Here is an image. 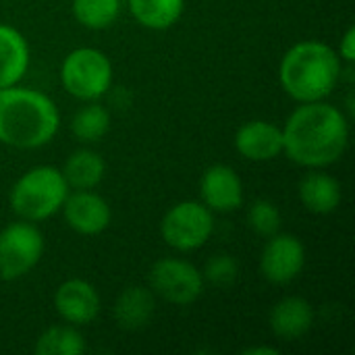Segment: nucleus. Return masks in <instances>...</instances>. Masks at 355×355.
Masks as SVG:
<instances>
[{
  "label": "nucleus",
  "instance_id": "nucleus-9",
  "mask_svg": "<svg viewBox=\"0 0 355 355\" xmlns=\"http://www.w3.org/2000/svg\"><path fill=\"white\" fill-rule=\"evenodd\" d=\"M306 266V248L300 237L289 233H275L266 237L260 254V272L272 285L293 283Z\"/></svg>",
  "mask_w": 355,
  "mask_h": 355
},
{
  "label": "nucleus",
  "instance_id": "nucleus-26",
  "mask_svg": "<svg viewBox=\"0 0 355 355\" xmlns=\"http://www.w3.org/2000/svg\"><path fill=\"white\" fill-rule=\"evenodd\" d=\"M243 354L245 355H277L279 354V349L277 347H272V345H268V347H248V349H243Z\"/></svg>",
  "mask_w": 355,
  "mask_h": 355
},
{
  "label": "nucleus",
  "instance_id": "nucleus-3",
  "mask_svg": "<svg viewBox=\"0 0 355 355\" xmlns=\"http://www.w3.org/2000/svg\"><path fill=\"white\" fill-rule=\"evenodd\" d=\"M343 60L337 50L318 40L293 44L281 58L279 83L295 102L327 100L343 77Z\"/></svg>",
  "mask_w": 355,
  "mask_h": 355
},
{
  "label": "nucleus",
  "instance_id": "nucleus-14",
  "mask_svg": "<svg viewBox=\"0 0 355 355\" xmlns=\"http://www.w3.org/2000/svg\"><path fill=\"white\" fill-rule=\"evenodd\" d=\"M314 308L306 297L287 295L279 300L268 316L270 331L281 341H297L314 327Z\"/></svg>",
  "mask_w": 355,
  "mask_h": 355
},
{
  "label": "nucleus",
  "instance_id": "nucleus-4",
  "mask_svg": "<svg viewBox=\"0 0 355 355\" xmlns=\"http://www.w3.org/2000/svg\"><path fill=\"white\" fill-rule=\"evenodd\" d=\"M69 191L71 189L60 168L42 164L29 168L15 181L8 193V202L21 220L42 223L60 212Z\"/></svg>",
  "mask_w": 355,
  "mask_h": 355
},
{
  "label": "nucleus",
  "instance_id": "nucleus-5",
  "mask_svg": "<svg viewBox=\"0 0 355 355\" xmlns=\"http://www.w3.org/2000/svg\"><path fill=\"white\" fill-rule=\"evenodd\" d=\"M112 62L98 48H75L60 64V83L64 92L81 102H94L108 94L112 85Z\"/></svg>",
  "mask_w": 355,
  "mask_h": 355
},
{
  "label": "nucleus",
  "instance_id": "nucleus-22",
  "mask_svg": "<svg viewBox=\"0 0 355 355\" xmlns=\"http://www.w3.org/2000/svg\"><path fill=\"white\" fill-rule=\"evenodd\" d=\"M121 15V0H73V17L87 29L102 31L114 25Z\"/></svg>",
  "mask_w": 355,
  "mask_h": 355
},
{
  "label": "nucleus",
  "instance_id": "nucleus-1",
  "mask_svg": "<svg viewBox=\"0 0 355 355\" xmlns=\"http://www.w3.org/2000/svg\"><path fill=\"white\" fill-rule=\"evenodd\" d=\"M349 144L345 112L324 100L300 104L283 125V154L304 168H327Z\"/></svg>",
  "mask_w": 355,
  "mask_h": 355
},
{
  "label": "nucleus",
  "instance_id": "nucleus-8",
  "mask_svg": "<svg viewBox=\"0 0 355 355\" xmlns=\"http://www.w3.org/2000/svg\"><path fill=\"white\" fill-rule=\"evenodd\" d=\"M44 256V235L29 223H10L0 231V279L17 281L31 272Z\"/></svg>",
  "mask_w": 355,
  "mask_h": 355
},
{
  "label": "nucleus",
  "instance_id": "nucleus-20",
  "mask_svg": "<svg viewBox=\"0 0 355 355\" xmlns=\"http://www.w3.org/2000/svg\"><path fill=\"white\" fill-rule=\"evenodd\" d=\"M87 343L83 335L73 324H54L48 327L33 345L35 355H83Z\"/></svg>",
  "mask_w": 355,
  "mask_h": 355
},
{
  "label": "nucleus",
  "instance_id": "nucleus-10",
  "mask_svg": "<svg viewBox=\"0 0 355 355\" xmlns=\"http://www.w3.org/2000/svg\"><path fill=\"white\" fill-rule=\"evenodd\" d=\"M62 216L69 229L79 235L94 237L110 227L112 210L108 202L94 189H73L62 204Z\"/></svg>",
  "mask_w": 355,
  "mask_h": 355
},
{
  "label": "nucleus",
  "instance_id": "nucleus-17",
  "mask_svg": "<svg viewBox=\"0 0 355 355\" xmlns=\"http://www.w3.org/2000/svg\"><path fill=\"white\" fill-rule=\"evenodd\" d=\"M31 52L25 35L6 23H0V89L17 85L29 69Z\"/></svg>",
  "mask_w": 355,
  "mask_h": 355
},
{
  "label": "nucleus",
  "instance_id": "nucleus-18",
  "mask_svg": "<svg viewBox=\"0 0 355 355\" xmlns=\"http://www.w3.org/2000/svg\"><path fill=\"white\" fill-rule=\"evenodd\" d=\"M60 173L69 189H96L106 177V162L98 152L81 148L64 160Z\"/></svg>",
  "mask_w": 355,
  "mask_h": 355
},
{
  "label": "nucleus",
  "instance_id": "nucleus-15",
  "mask_svg": "<svg viewBox=\"0 0 355 355\" xmlns=\"http://www.w3.org/2000/svg\"><path fill=\"white\" fill-rule=\"evenodd\" d=\"M297 196L308 212L327 216L341 206L343 189L333 175L324 173L322 168H310V173H306L297 185Z\"/></svg>",
  "mask_w": 355,
  "mask_h": 355
},
{
  "label": "nucleus",
  "instance_id": "nucleus-11",
  "mask_svg": "<svg viewBox=\"0 0 355 355\" xmlns=\"http://www.w3.org/2000/svg\"><path fill=\"white\" fill-rule=\"evenodd\" d=\"M56 314L73 327L92 324L102 310V300L98 289L85 279H67L58 285L54 293Z\"/></svg>",
  "mask_w": 355,
  "mask_h": 355
},
{
  "label": "nucleus",
  "instance_id": "nucleus-19",
  "mask_svg": "<svg viewBox=\"0 0 355 355\" xmlns=\"http://www.w3.org/2000/svg\"><path fill=\"white\" fill-rule=\"evenodd\" d=\"M133 19L154 31L171 29L183 15L185 0H127Z\"/></svg>",
  "mask_w": 355,
  "mask_h": 355
},
{
  "label": "nucleus",
  "instance_id": "nucleus-24",
  "mask_svg": "<svg viewBox=\"0 0 355 355\" xmlns=\"http://www.w3.org/2000/svg\"><path fill=\"white\" fill-rule=\"evenodd\" d=\"M204 281H208L214 287H231L239 279V262L231 254H214L204 270Z\"/></svg>",
  "mask_w": 355,
  "mask_h": 355
},
{
  "label": "nucleus",
  "instance_id": "nucleus-12",
  "mask_svg": "<svg viewBox=\"0 0 355 355\" xmlns=\"http://www.w3.org/2000/svg\"><path fill=\"white\" fill-rule=\"evenodd\" d=\"M200 202L212 212H235L243 206V181L229 164H212L200 179Z\"/></svg>",
  "mask_w": 355,
  "mask_h": 355
},
{
  "label": "nucleus",
  "instance_id": "nucleus-23",
  "mask_svg": "<svg viewBox=\"0 0 355 355\" xmlns=\"http://www.w3.org/2000/svg\"><path fill=\"white\" fill-rule=\"evenodd\" d=\"M281 223H283L281 210L272 200L260 198L254 200L252 206L248 208V227L260 237H272L275 233H279Z\"/></svg>",
  "mask_w": 355,
  "mask_h": 355
},
{
  "label": "nucleus",
  "instance_id": "nucleus-6",
  "mask_svg": "<svg viewBox=\"0 0 355 355\" xmlns=\"http://www.w3.org/2000/svg\"><path fill=\"white\" fill-rule=\"evenodd\" d=\"M214 233V214L202 202L185 200L166 210L160 220L164 243L177 252H196L208 243Z\"/></svg>",
  "mask_w": 355,
  "mask_h": 355
},
{
  "label": "nucleus",
  "instance_id": "nucleus-21",
  "mask_svg": "<svg viewBox=\"0 0 355 355\" xmlns=\"http://www.w3.org/2000/svg\"><path fill=\"white\" fill-rule=\"evenodd\" d=\"M108 131H110V112L96 100L79 108L71 121V133L81 144H96Z\"/></svg>",
  "mask_w": 355,
  "mask_h": 355
},
{
  "label": "nucleus",
  "instance_id": "nucleus-2",
  "mask_svg": "<svg viewBox=\"0 0 355 355\" xmlns=\"http://www.w3.org/2000/svg\"><path fill=\"white\" fill-rule=\"evenodd\" d=\"M60 129V112L50 96L33 87L0 89V144L35 150L50 144Z\"/></svg>",
  "mask_w": 355,
  "mask_h": 355
},
{
  "label": "nucleus",
  "instance_id": "nucleus-16",
  "mask_svg": "<svg viewBox=\"0 0 355 355\" xmlns=\"http://www.w3.org/2000/svg\"><path fill=\"white\" fill-rule=\"evenodd\" d=\"M156 314V295L150 287L131 285L119 293L112 306L114 322L125 331L146 329Z\"/></svg>",
  "mask_w": 355,
  "mask_h": 355
},
{
  "label": "nucleus",
  "instance_id": "nucleus-25",
  "mask_svg": "<svg viewBox=\"0 0 355 355\" xmlns=\"http://www.w3.org/2000/svg\"><path fill=\"white\" fill-rule=\"evenodd\" d=\"M339 58L343 60V64H354L355 60V27L349 25L345 29V33L341 35L339 42V50H337Z\"/></svg>",
  "mask_w": 355,
  "mask_h": 355
},
{
  "label": "nucleus",
  "instance_id": "nucleus-13",
  "mask_svg": "<svg viewBox=\"0 0 355 355\" xmlns=\"http://www.w3.org/2000/svg\"><path fill=\"white\" fill-rule=\"evenodd\" d=\"M235 150L250 162H268L283 154V127L256 119L243 123L235 133Z\"/></svg>",
  "mask_w": 355,
  "mask_h": 355
},
{
  "label": "nucleus",
  "instance_id": "nucleus-7",
  "mask_svg": "<svg viewBox=\"0 0 355 355\" xmlns=\"http://www.w3.org/2000/svg\"><path fill=\"white\" fill-rule=\"evenodd\" d=\"M150 289L173 306H191L204 293L206 281L198 266L183 258H160L152 264Z\"/></svg>",
  "mask_w": 355,
  "mask_h": 355
}]
</instances>
